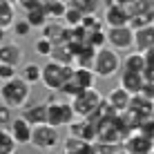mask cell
<instances>
[{"instance_id":"obj_18","label":"cell","mask_w":154,"mask_h":154,"mask_svg":"<svg viewBox=\"0 0 154 154\" xmlns=\"http://www.w3.org/2000/svg\"><path fill=\"white\" fill-rule=\"evenodd\" d=\"M69 83L76 85L78 89H83V92H85V89L96 87V74H94L92 69H78V67H74Z\"/></svg>"},{"instance_id":"obj_26","label":"cell","mask_w":154,"mask_h":154,"mask_svg":"<svg viewBox=\"0 0 154 154\" xmlns=\"http://www.w3.org/2000/svg\"><path fill=\"white\" fill-rule=\"evenodd\" d=\"M81 27L87 31V34H94V31H103L105 29V23H103V16L100 14H92V16H85L83 18V25Z\"/></svg>"},{"instance_id":"obj_23","label":"cell","mask_w":154,"mask_h":154,"mask_svg":"<svg viewBox=\"0 0 154 154\" xmlns=\"http://www.w3.org/2000/svg\"><path fill=\"white\" fill-rule=\"evenodd\" d=\"M49 60L58 63V65H65V67H74V51L69 45H58L51 49V56Z\"/></svg>"},{"instance_id":"obj_1","label":"cell","mask_w":154,"mask_h":154,"mask_svg":"<svg viewBox=\"0 0 154 154\" xmlns=\"http://www.w3.org/2000/svg\"><path fill=\"white\" fill-rule=\"evenodd\" d=\"M45 105H47V125H51L54 130H60L65 125L69 127L76 121V114H74L69 100H58L56 94H49Z\"/></svg>"},{"instance_id":"obj_17","label":"cell","mask_w":154,"mask_h":154,"mask_svg":"<svg viewBox=\"0 0 154 154\" xmlns=\"http://www.w3.org/2000/svg\"><path fill=\"white\" fill-rule=\"evenodd\" d=\"M143 85H145V78H143V74H132V72H123L121 74V83L119 87H123L130 96H139Z\"/></svg>"},{"instance_id":"obj_3","label":"cell","mask_w":154,"mask_h":154,"mask_svg":"<svg viewBox=\"0 0 154 154\" xmlns=\"http://www.w3.org/2000/svg\"><path fill=\"white\" fill-rule=\"evenodd\" d=\"M74 67H65V65H58L54 60H47L42 65V81L40 85H45L51 94H60V89L69 83Z\"/></svg>"},{"instance_id":"obj_31","label":"cell","mask_w":154,"mask_h":154,"mask_svg":"<svg viewBox=\"0 0 154 154\" xmlns=\"http://www.w3.org/2000/svg\"><path fill=\"white\" fill-rule=\"evenodd\" d=\"M11 31H14L16 36H20V38H25V36H29V34H31V27H29V23H27L25 18H18V20L14 23Z\"/></svg>"},{"instance_id":"obj_2","label":"cell","mask_w":154,"mask_h":154,"mask_svg":"<svg viewBox=\"0 0 154 154\" xmlns=\"http://www.w3.org/2000/svg\"><path fill=\"white\" fill-rule=\"evenodd\" d=\"M31 98V85H27L23 78H14L9 83H2L0 89V100L2 105H7L9 109H18V107H27V100Z\"/></svg>"},{"instance_id":"obj_40","label":"cell","mask_w":154,"mask_h":154,"mask_svg":"<svg viewBox=\"0 0 154 154\" xmlns=\"http://www.w3.org/2000/svg\"><path fill=\"white\" fill-rule=\"evenodd\" d=\"M0 89H2V83H0Z\"/></svg>"},{"instance_id":"obj_39","label":"cell","mask_w":154,"mask_h":154,"mask_svg":"<svg viewBox=\"0 0 154 154\" xmlns=\"http://www.w3.org/2000/svg\"><path fill=\"white\" fill-rule=\"evenodd\" d=\"M47 154H65V152H56V150H54V152H47Z\"/></svg>"},{"instance_id":"obj_15","label":"cell","mask_w":154,"mask_h":154,"mask_svg":"<svg viewBox=\"0 0 154 154\" xmlns=\"http://www.w3.org/2000/svg\"><path fill=\"white\" fill-rule=\"evenodd\" d=\"M134 51H139V54L154 51V25L134 31Z\"/></svg>"},{"instance_id":"obj_13","label":"cell","mask_w":154,"mask_h":154,"mask_svg":"<svg viewBox=\"0 0 154 154\" xmlns=\"http://www.w3.org/2000/svg\"><path fill=\"white\" fill-rule=\"evenodd\" d=\"M23 47L16 45V42H5L0 45V65H11V67H18L23 63Z\"/></svg>"},{"instance_id":"obj_36","label":"cell","mask_w":154,"mask_h":154,"mask_svg":"<svg viewBox=\"0 0 154 154\" xmlns=\"http://www.w3.org/2000/svg\"><path fill=\"white\" fill-rule=\"evenodd\" d=\"M9 11H14V5L9 2V0H0V16L9 14Z\"/></svg>"},{"instance_id":"obj_10","label":"cell","mask_w":154,"mask_h":154,"mask_svg":"<svg viewBox=\"0 0 154 154\" xmlns=\"http://www.w3.org/2000/svg\"><path fill=\"white\" fill-rule=\"evenodd\" d=\"M40 38L49 40L54 47L67 45V40H69V29H67L65 23H60V20H49V23L40 29Z\"/></svg>"},{"instance_id":"obj_16","label":"cell","mask_w":154,"mask_h":154,"mask_svg":"<svg viewBox=\"0 0 154 154\" xmlns=\"http://www.w3.org/2000/svg\"><path fill=\"white\" fill-rule=\"evenodd\" d=\"M23 116L25 121L31 125V127H36V125H45L47 123V105L45 103H36V105H27V107L23 109Z\"/></svg>"},{"instance_id":"obj_4","label":"cell","mask_w":154,"mask_h":154,"mask_svg":"<svg viewBox=\"0 0 154 154\" xmlns=\"http://www.w3.org/2000/svg\"><path fill=\"white\" fill-rule=\"evenodd\" d=\"M123 69V58L119 51H114L112 47H105V49L96 51V60H94V74L96 78H112Z\"/></svg>"},{"instance_id":"obj_30","label":"cell","mask_w":154,"mask_h":154,"mask_svg":"<svg viewBox=\"0 0 154 154\" xmlns=\"http://www.w3.org/2000/svg\"><path fill=\"white\" fill-rule=\"evenodd\" d=\"M51 49H54V45H51L49 40H45V38H38L34 42V51L38 56H45V58H49L51 56Z\"/></svg>"},{"instance_id":"obj_27","label":"cell","mask_w":154,"mask_h":154,"mask_svg":"<svg viewBox=\"0 0 154 154\" xmlns=\"http://www.w3.org/2000/svg\"><path fill=\"white\" fill-rule=\"evenodd\" d=\"M25 20L29 23V27H31V29H42L47 23H49V18H47V14L42 11V7H40V9H36V11L25 14Z\"/></svg>"},{"instance_id":"obj_5","label":"cell","mask_w":154,"mask_h":154,"mask_svg":"<svg viewBox=\"0 0 154 154\" xmlns=\"http://www.w3.org/2000/svg\"><path fill=\"white\" fill-rule=\"evenodd\" d=\"M100 103H103L100 92H98L96 87H92V89H85L81 96L74 98V100H72V107H74L76 119H92V116L98 112Z\"/></svg>"},{"instance_id":"obj_34","label":"cell","mask_w":154,"mask_h":154,"mask_svg":"<svg viewBox=\"0 0 154 154\" xmlns=\"http://www.w3.org/2000/svg\"><path fill=\"white\" fill-rule=\"evenodd\" d=\"M40 7H42V0H23V2H20V9H25V14L36 11V9H40Z\"/></svg>"},{"instance_id":"obj_35","label":"cell","mask_w":154,"mask_h":154,"mask_svg":"<svg viewBox=\"0 0 154 154\" xmlns=\"http://www.w3.org/2000/svg\"><path fill=\"white\" fill-rule=\"evenodd\" d=\"M139 96H143V98L150 100V103H154V83H147L145 81V85H143V89H141Z\"/></svg>"},{"instance_id":"obj_24","label":"cell","mask_w":154,"mask_h":154,"mask_svg":"<svg viewBox=\"0 0 154 154\" xmlns=\"http://www.w3.org/2000/svg\"><path fill=\"white\" fill-rule=\"evenodd\" d=\"M154 25V7L147 9V11H141L136 16L130 18V27L132 31H139V29H145V27H152Z\"/></svg>"},{"instance_id":"obj_14","label":"cell","mask_w":154,"mask_h":154,"mask_svg":"<svg viewBox=\"0 0 154 154\" xmlns=\"http://www.w3.org/2000/svg\"><path fill=\"white\" fill-rule=\"evenodd\" d=\"M105 100H107V105H109V107L114 109L116 114H125L127 109H130L132 96H130V94L125 92L123 87H114L112 92L107 94V98H105Z\"/></svg>"},{"instance_id":"obj_8","label":"cell","mask_w":154,"mask_h":154,"mask_svg":"<svg viewBox=\"0 0 154 154\" xmlns=\"http://www.w3.org/2000/svg\"><path fill=\"white\" fill-rule=\"evenodd\" d=\"M103 23L105 27H127L130 25V14H127L125 2L121 0H109L105 2V11H103Z\"/></svg>"},{"instance_id":"obj_29","label":"cell","mask_w":154,"mask_h":154,"mask_svg":"<svg viewBox=\"0 0 154 154\" xmlns=\"http://www.w3.org/2000/svg\"><path fill=\"white\" fill-rule=\"evenodd\" d=\"M72 7H76L78 11L83 16H92V14H98V2H94V0H72Z\"/></svg>"},{"instance_id":"obj_11","label":"cell","mask_w":154,"mask_h":154,"mask_svg":"<svg viewBox=\"0 0 154 154\" xmlns=\"http://www.w3.org/2000/svg\"><path fill=\"white\" fill-rule=\"evenodd\" d=\"M123 150L127 154H154V141L143 136L141 132H134V134H130L125 139Z\"/></svg>"},{"instance_id":"obj_41","label":"cell","mask_w":154,"mask_h":154,"mask_svg":"<svg viewBox=\"0 0 154 154\" xmlns=\"http://www.w3.org/2000/svg\"><path fill=\"white\" fill-rule=\"evenodd\" d=\"M152 121H154V114H152Z\"/></svg>"},{"instance_id":"obj_19","label":"cell","mask_w":154,"mask_h":154,"mask_svg":"<svg viewBox=\"0 0 154 154\" xmlns=\"http://www.w3.org/2000/svg\"><path fill=\"white\" fill-rule=\"evenodd\" d=\"M67 7L69 5L63 0H42V11L47 14L49 20H63L67 14Z\"/></svg>"},{"instance_id":"obj_37","label":"cell","mask_w":154,"mask_h":154,"mask_svg":"<svg viewBox=\"0 0 154 154\" xmlns=\"http://www.w3.org/2000/svg\"><path fill=\"white\" fill-rule=\"evenodd\" d=\"M5 38H7V31L0 29V45H5Z\"/></svg>"},{"instance_id":"obj_32","label":"cell","mask_w":154,"mask_h":154,"mask_svg":"<svg viewBox=\"0 0 154 154\" xmlns=\"http://www.w3.org/2000/svg\"><path fill=\"white\" fill-rule=\"evenodd\" d=\"M14 78H18L16 67H11V65H0V83H9V81H14Z\"/></svg>"},{"instance_id":"obj_20","label":"cell","mask_w":154,"mask_h":154,"mask_svg":"<svg viewBox=\"0 0 154 154\" xmlns=\"http://www.w3.org/2000/svg\"><path fill=\"white\" fill-rule=\"evenodd\" d=\"M123 72H132V74H145V56L139 51H130L123 58Z\"/></svg>"},{"instance_id":"obj_12","label":"cell","mask_w":154,"mask_h":154,"mask_svg":"<svg viewBox=\"0 0 154 154\" xmlns=\"http://www.w3.org/2000/svg\"><path fill=\"white\" fill-rule=\"evenodd\" d=\"M7 130H9V134L14 136L16 145H29L31 143V132H34V127H31L23 116H16L11 123H9Z\"/></svg>"},{"instance_id":"obj_7","label":"cell","mask_w":154,"mask_h":154,"mask_svg":"<svg viewBox=\"0 0 154 154\" xmlns=\"http://www.w3.org/2000/svg\"><path fill=\"white\" fill-rule=\"evenodd\" d=\"M60 143V136H58V130H54L51 125H36L34 132H31V147L40 152H54V147Z\"/></svg>"},{"instance_id":"obj_38","label":"cell","mask_w":154,"mask_h":154,"mask_svg":"<svg viewBox=\"0 0 154 154\" xmlns=\"http://www.w3.org/2000/svg\"><path fill=\"white\" fill-rule=\"evenodd\" d=\"M114 154H127V152H125V150H116Z\"/></svg>"},{"instance_id":"obj_6","label":"cell","mask_w":154,"mask_h":154,"mask_svg":"<svg viewBox=\"0 0 154 154\" xmlns=\"http://www.w3.org/2000/svg\"><path fill=\"white\" fill-rule=\"evenodd\" d=\"M105 34H107V47H112L114 51H119V54L134 51V31L130 25L127 27H109L105 29Z\"/></svg>"},{"instance_id":"obj_33","label":"cell","mask_w":154,"mask_h":154,"mask_svg":"<svg viewBox=\"0 0 154 154\" xmlns=\"http://www.w3.org/2000/svg\"><path fill=\"white\" fill-rule=\"evenodd\" d=\"M11 112H14V109H9L7 105L0 103V127H5V125L9 127V123L14 121V114H11Z\"/></svg>"},{"instance_id":"obj_28","label":"cell","mask_w":154,"mask_h":154,"mask_svg":"<svg viewBox=\"0 0 154 154\" xmlns=\"http://www.w3.org/2000/svg\"><path fill=\"white\" fill-rule=\"evenodd\" d=\"M67 5H69V2H67ZM83 18H85V16L78 11L76 7H72V5H69L63 20H65V27H67V29H76V27H81V25H83Z\"/></svg>"},{"instance_id":"obj_9","label":"cell","mask_w":154,"mask_h":154,"mask_svg":"<svg viewBox=\"0 0 154 154\" xmlns=\"http://www.w3.org/2000/svg\"><path fill=\"white\" fill-rule=\"evenodd\" d=\"M69 136L81 139L85 143H96L98 139V123L92 119H76L69 125Z\"/></svg>"},{"instance_id":"obj_21","label":"cell","mask_w":154,"mask_h":154,"mask_svg":"<svg viewBox=\"0 0 154 154\" xmlns=\"http://www.w3.org/2000/svg\"><path fill=\"white\" fill-rule=\"evenodd\" d=\"M94 60H96V49L92 47H83L74 54V67L78 69H94Z\"/></svg>"},{"instance_id":"obj_22","label":"cell","mask_w":154,"mask_h":154,"mask_svg":"<svg viewBox=\"0 0 154 154\" xmlns=\"http://www.w3.org/2000/svg\"><path fill=\"white\" fill-rule=\"evenodd\" d=\"M20 78H23L27 85H38L42 81V65L38 63H27V65H23V69H20Z\"/></svg>"},{"instance_id":"obj_25","label":"cell","mask_w":154,"mask_h":154,"mask_svg":"<svg viewBox=\"0 0 154 154\" xmlns=\"http://www.w3.org/2000/svg\"><path fill=\"white\" fill-rule=\"evenodd\" d=\"M18 145H16L14 136L9 134L7 127H0V154H16Z\"/></svg>"}]
</instances>
